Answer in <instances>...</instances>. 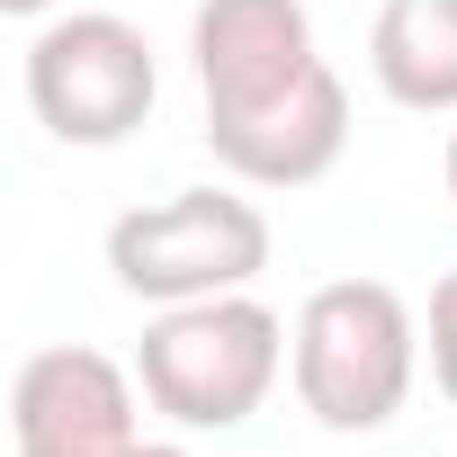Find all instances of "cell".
I'll use <instances>...</instances> for the list:
<instances>
[{"label":"cell","instance_id":"7","mask_svg":"<svg viewBox=\"0 0 457 457\" xmlns=\"http://www.w3.org/2000/svg\"><path fill=\"white\" fill-rule=\"evenodd\" d=\"M135 395H144V377H126L108 350L54 341L19 368L10 430H19V448H135Z\"/></svg>","mask_w":457,"mask_h":457},{"label":"cell","instance_id":"12","mask_svg":"<svg viewBox=\"0 0 457 457\" xmlns=\"http://www.w3.org/2000/svg\"><path fill=\"white\" fill-rule=\"evenodd\" d=\"M135 457H188V448H179V439H144Z\"/></svg>","mask_w":457,"mask_h":457},{"label":"cell","instance_id":"10","mask_svg":"<svg viewBox=\"0 0 457 457\" xmlns=\"http://www.w3.org/2000/svg\"><path fill=\"white\" fill-rule=\"evenodd\" d=\"M144 448V439H135ZM135 448H19V457H135Z\"/></svg>","mask_w":457,"mask_h":457},{"label":"cell","instance_id":"13","mask_svg":"<svg viewBox=\"0 0 457 457\" xmlns=\"http://www.w3.org/2000/svg\"><path fill=\"white\" fill-rule=\"evenodd\" d=\"M439 170H448V197H457V135H448V162H439Z\"/></svg>","mask_w":457,"mask_h":457},{"label":"cell","instance_id":"5","mask_svg":"<svg viewBox=\"0 0 457 457\" xmlns=\"http://www.w3.org/2000/svg\"><path fill=\"white\" fill-rule=\"evenodd\" d=\"M206 153L234 170L243 188H314L341 153H350V90L332 63H314L296 90L234 108V117H206Z\"/></svg>","mask_w":457,"mask_h":457},{"label":"cell","instance_id":"1","mask_svg":"<svg viewBox=\"0 0 457 457\" xmlns=\"http://www.w3.org/2000/svg\"><path fill=\"white\" fill-rule=\"evenodd\" d=\"M287 368H296V403L341 430V439H368L403 412L412 395V368H421V323L412 305L386 287V278H332L296 305V332H287Z\"/></svg>","mask_w":457,"mask_h":457},{"label":"cell","instance_id":"8","mask_svg":"<svg viewBox=\"0 0 457 457\" xmlns=\"http://www.w3.org/2000/svg\"><path fill=\"white\" fill-rule=\"evenodd\" d=\"M368 72L412 117H457V0H386L368 28Z\"/></svg>","mask_w":457,"mask_h":457},{"label":"cell","instance_id":"11","mask_svg":"<svg viewBox=\"0 0 457 457\" xmlns=\"http://www.w3.org/2000/svg\"><path fill=\"white\" fill-rule=\"evenodd\" d=\"M0 10H10V19H46V10H54V0H0Z\"/></svg>","mask_w":457,"mask_h":457},{"label":"cell","instance_id":"3","mask_svg":"<svg viewBox=\"0 0 457 457\" xmlns=\"http://www.w3.org/2000/svg\"><path fill=\"white\" fill-rule=\"evenodd\" d=\"M261 270H270V215L234 188H170L162 206H135L108 224V278L144 305L234 296Z\"/></svg>","mask_w":457,"mask_h":457},{"label":"cell","instance_id":"2","mask_svg":"<svg viewBox=\"0 0 457 457\" xmlns=\"http://www.w3.org/2000/svg\"><path fill=\"white\" fill-rule=\"evenodd\" d=\"M278 368H287V323L243 287L197 296V305H162L144 323V350H135L144 403L179 430H243L270 403Z\"/></svg>","mask_w":457,"mask_h":457},{"label":"cell","instance_id":"9","mask_svg":"<svg viewBox=\"0 0 457 457\" xmlns=\"http://www.w3.org/2000/svg\"><path fill=\"white\" fill-rule=\"evenodd\" d=\"M430 377H439V395L457 403V270L430 287Z\"/></svg>","mask_w":457,"mask_h":457},{"label":"cell","instance_id":"4","mask_svg":"<svg viewBox=\"0 0 457 457\" xmlns=\"http://www.w3.org/2000/svg\"><path fill=\"white\" fill-rule=\"evenodd\" d=\"M153 99H162V72H153V46L135 19L72 10V19H46L28 37V108L54 144L108 153L153 117Z\"/></svg>","mask_w":457,"mask_h":457},{"label":"cell","instance_id":"6","mask_svg":"<svg viewBox=\"0 0 457 457\" xmlns=\"http://www.w3.org/2000/svg\"><path fill=\"white\" fill-rule=\"evenodd\" d=\"M188 54H197V90L206 117L261 108L278 90H296L323 54H314V19L305 0H197L188 19Z\"/></svg>","mask_w":457,"mask_h":457}]
</instances>
